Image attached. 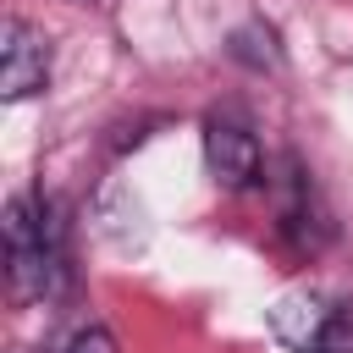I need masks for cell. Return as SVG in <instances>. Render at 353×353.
I'll return each mask as SVG.
<instances>
[{"label":"cell","instance_id":"cell-1","mask_svg":"<svg viewBox=\"0 0 353 353\" xmlns=\"http://www.w3.org/2000/svg\"><path fill=\"white\" fill-rule=\"evenodd\" d=\"M6 276L11 298H50L61 281V221L39 193H17L6 204Z\"/></svg>","mask_w":353,"mask_h":353},{"label":"cell","instance_id":"cell-2","mask_svg":"<svg viewBox=\"0 0 353 353\" xmlns=\"http://www.w3.org/2000/svg\"><path fill=\"white\" fill-rule=\"evenodd\" d=\"M50 88V39L28 17L0 22V99H33Z\"/></svg>","mask_w":353,"mask_h":353},{"label":"cell","instance_id":"cell-3","mask_svg":"<svg viewBox=\"0 0 353 353\" xmlns=\"http://www.w3.org/2000/svg\"><path fill=\"white\" fill-rule=\"evenodd\" d=\"M204 165L232 193L259 182V138L237 110H210L204 116Z\"/></svg>","mask_w":353,"mask_h":353},{"label":"cell","instance_id":"cell-4","mask_svg":"<svg viewBox=\"0 0 353 353\" xmlns=\"http://www.w3.org/2000/svg\"><path fill=\"white\" fill-rule=\"evenodd\" d=\"M325 320H331V303H325L314 287H287V292L265 309L270 336H276L281 347H292V353H314V342H320Z\"/></svg>","mask_w":353,"mask_h":353},{"label":"cell","instance_id":"cell-5","mask_svg":"<svg viewBox=\"0 0 353 353\" xmlns=\"http://www.w3.org/2000/svg\"><path fill=\"white\" fill-rule=\"evenodd\" d=\"M226 55L243 61V66H254V72H276V66H281V39H276V28H270L265 17H254V22H243V28L226 39Z\"/></svg>","mask_w":353,"mask_h":353},{"label":"cell","instance_id":"cell-6","mask_svg":"<svg viewBox=\"0 0 353 353\" xmlns=\"http://www.w3.org/2000/svg\"><path fill=\"white\" fill-rule=\"evenodd\" d=\"M66 353H121V347H116L110 325H83V331L66 342Z\"/></svg>","mask_w":353,"mask_h":353}]
</instances>
